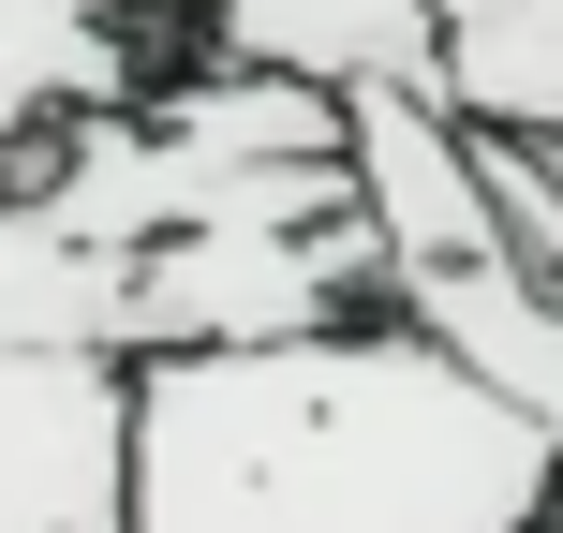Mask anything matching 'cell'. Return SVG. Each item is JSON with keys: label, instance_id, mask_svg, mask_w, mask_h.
Listing matches in <instances>:
<instances>
[{"label": "cell", "instance_id": "277c9868", "mask_svg": "<svg viewBox=\"0 0 563 533\" xmlns=\"http://www.w3.org/2000/svg\"><path fill=\"white\" fill-rule=\"evenodd\" d=\"M386 311H400V326H430L475 386H505L519 415L563 445V297H549L519 253H489V267H400Z\"/></svg>", "mask_w": 563, "mask_h": 533}, {"label": "cell", "instance_id": "8992f818", "mask_svg": "<svg viewBox=\"0 0 563 533\" xmlns=\"http://www.w3.org/2000/svg\"><path fill=\"white\" fill-rule=\"evenodd\" d=\"M445 15V104L505 119V134H563V0H430Z\"/></svg>", "mask_w": 563, "mask_h": 533}, {"label": "cell", "instance_id": "6da1fadb", "mask_svg": "<svg viewBox=\"0 0 563 533\" xmlns=\"http://www.w3.org/2000/svg\"><path fill=\"white\" fill-rule=\"evenodd\" d=\"M0 475H15V533H134L148 370L104 341H0Z\"/></svg>", "mask_w": 563, "mask_h": 533}, {"label": "cell", "instance_id": "52a82bcc", "mask_svg": "<svg viewBox=\"0 0 563 533\" xmlns=\"http://www.w3.org/2000/svg\"><path fill=\"white\" fill-rule=\"evenodd\" d=\"M549 533H563V519H549Z\"/></svg>", "mask_w": 563, "mask_h": 533}, {"label": "cell", "instance_id": "7a4b0ae2", "mask_svg": "<svg viewBox=\"0 0 563 533\" xmlns=\"http://www.w3.org/2000/svg\"><path fill=\"white\" fill-rule=\"evenodd\" d=\"M356 178H371V223H386L400 267H489L505 253L475 119H460L445 89H356Z\"/></svg>", "mask_w": 563, "mask_h": 533}, {"label": "cell", "instance_id": "3957f363", "mask_svg": "<svg viewBox=\"0 0 563 533\" xmlns=\"http://www.w3.org/2000/svg\"><path fill=\"white\" fill-rule=\"evenodd\" d=\"M194 59H282L327 89H445V15L430 0H194Z\"/></svg>", "mask_w": 563, "mask_h": 533}, {"label": "cell", "instance_id": "5b68a950", "mask_svg": "<svg viewBox=\"0 0 563 533\" xmlns=\"http://www.w3.org/2000/svg\"><path fill=\"white\" fill-rule=\"evenodd\" d=\"M148 15L164 0H0V104H15V134H59V119H119L148 104Z\"/></svg>", "mask_w": 563, "mask_h": 533}]
</instances>
